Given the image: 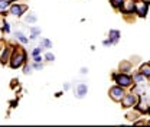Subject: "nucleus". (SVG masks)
Masks as SVG:
<instances>
[{"label":"nucleus","instance_id":"1","mask_svg":"<svg viewBox=\"0 0 150 127\" xmlns=\"http://www.w3.org/2000/svg\"><path fill=\"white\" fill-rule=\"evenodd\" d=\"M112 79H114L118 85H121V87H124V88L130 87L131 84L134 82L131 75H129V74H126V72H121V71H120V74H112Z\"/></svg>","mask_w":150,"mask_h":127},{"label":"nucleus","instance_id":"2","mask_svg":"<svg viewBox=\"0 0 150 127\" xmlns=\"http://www.w3.org/2000/svg\"><path fill=\"white\" fill-rule=\"evenodd\" d=\"M25 61H26L25 51H23V49H18V51H15L13 55L10 56V67H12V68H19V67L23 65Z\"/></svg>","mask_w":150,"mask_h":127},{"label":"nucleus","instance_id":"3","mask_svg":"<svg viewBox=\"0 0 150 127\" xmlns=\"http://www.w3.org/2000/svg\"><path fill=\"white\" fill-rule=\"evenodd\" d=\"M139 104V98H137V94L130 92V94H126L121 100V106L124 109H130V107H136Z\"/></svg>","mask_w":150,"mask_h":127},{"label":"nucleus","instance_id":"4","mask_svg":"<svg viewBox=\"0 0 150 127\" xmlns=\"http://www.w3.org/2000/svg\"><path fill=\"white\" fill-rule=\"evenodd\" d=\"M108 94H110V98L114 100V101H121L123 100V97L126 95V91H124V87H121V85H114L110 88L108 91Z\"/></svg>","mask_w":150,"mask_h":127},{"label":"nucleus","instance_id":"5","mask_svg":"<svg viewBox=\"0 0 150 127\" xmlns=\"http://www.w3.org/2000/svg\"><path fill=\"white\" fill-rule=\"evenodd\" d=\"M136 6H137V3L134 0H124V3L120 7V10L124 15H131V13H136Z\"/></svg>","mask_w":150,"mask_h":127},{"label":"nucleus","instance_id":"6","mask_svg":"<svg viewBox=\"0 0 150 127\" xmlns=\"http://www.w3.org/2000/svg\"><path fill=\"white\" fill-rule=\"evenodd\" d=\"M88 92V87L85 82H78L76 87H75V97L76 98H84Z\"/></svg>","mask_w":150,"mask_h":127},{"label":"nucleus","instance_id":"7","mask_svg":"<svg viewBox=\"0 0 150 127\" xmlns=\"http://www.w3.org/2000/svg\"><path fill=\"white\" fill-rule=\"evenodd\" d=\"M147 4H149V3H146V1L137 3V6H136V13H137L140 18H143V16L147 15Z\"/></svg>","mask_w":150,"mask_h":127},{"label":"nucleus","instance_id":"8","mask_svg":"<svg viewBox=\"0 0 150 127\" xmlns=\"http://www.w3.org/2000/svg\"><path fill=\"white\" fill-rule=\"evenodd\" d=\"M28 7L26 6H20V4H12L10 6V13L15 15V16H20Z\"/></svg>","mask_w":150,"mask_h":127},{"label":"nucleus","instance_id":"9","mask_svg":"<svg viewBox=\"0 0 150 127\" xmlns=\"http://www.w3.org/2000/svg\"><path fill=\"white\" fill-rule=\"evenodd\" d=\"M133 81L139 85H144L146 84V77L142 72H134L133 74Z\"/></svg>","mask_w":150,"mask_h":127},{"label":"nucleus","instance_id":"10","mask_svg":"<svg viewBox=\"0 0 150 127\" xmlns=\"http://www.w3.org/2000/svg\"><path fill=\"white\" fill-rule=\"evenodd\" d=\"M120 36H121V33H120V31H115V29H111L110 32H108V39L112 42V45L114 43H117L118 40H120Z\"/></svg>","mask_w":150,"mask_h":127},{"label":"nucleus","instance_id":"11","mask_svg":"<svg viewBox=\"0 0 150 127\" xmlns=\"http://www.w3.org/2000/svg\"><path fill=\"white\" fill-rule=\"evenodd\" d=\"M10 54H12V48H6L3 51V55H1V64L4 65L7 61H10Z\"/></svg>","mask_w":150,"mask_h":127},{"label":"nucleus","instance_id":"12","mask_svg":"<svg viewBox=\"0 0 150 127\" xmlns=\"http://www.w3.org/2000/svg\"><path fill=\"white\" fill-rule=\"evenodd\" d=\"M140 72L143 74L146 78H150V64H143L140 67Z\"/></svg>","mask_w":150,"mask_h":127},{"label":"nucleus","instance_id":"13","mask_svg":"<svg viewBox=\"0 0 150 127\" xmlns=\"http://www.w3.org/2000/svg\"><path fill=\"white\" fill-rule=\"evenodd\" d=\"M120 70H121L123 72H127V71H131V64H130V62H127V61L121 62V64H120Z\"/></svg>","mask_w":150,"mask_h":127},{"label":"nucleus","instance_id":"14","mask_svg":"<svg viewBox=\"0 0 150 127\" xmlns=\"http://www.w3.org/2000/svg\"><path fill=\"white\" fill-rule=\"evenodd\" d=\"M110 3H111L112 7H115V9H120V7L123 6L124 0H110Z\"/></svg>","mask_w":150,"mask_h":127},{"label":"nucleus","instance_id":"15","mask_svg":"<svg viewBox=\"0 0 150 127\" xmlns=\"http://www.w3.org/2000/svg\"><path fill=\"white\" fill-rule=\"evenodd\" d=\"M16 36H18V39L20 40V42H22V43H28V42H29V39L25 36L22 32H16Z\"/></svg>","mask_w":150,"mask_h":127},{"label":"nucleus","instance_id":"16","mask_svg":"<svg viewBox=\"0 0 150 127\" xmlns=\"http://www.w3.org/2000/svg\"><path fill=\"white\" fill-rule=\"evenodd\" d=\"M40 45L43 48H52V42L48 40V39H40Z\"/></svg>","mask_w":150,"mask_h":127},{"label":"nucleus","instance_id":"17","mask_svg":"<svg viewBox=\"0 0 150 127\" xmlns=\"http://www.w3.org/2000/svg\"><path fill=\"white\" fill-rule=\"evenodd\" d=\"M42 51H43V46L40 45V46H38V48H35V49L32 51V55H33V56H36V55H39Z\"/></svg>","mask_w":150,"mask_h":127},{"label":"nucleus","instance_id":"18","mask_svg":"<svg viewBox=\"0 0 150 127\" xmlns=\"http://www.w3.org/2000/svg\"><path fill=\"white\" fill-rule=\"evenodd\" d=\"M26 22H28V23H35V22H36V16H35V15H29V16L26 18Z\"/></svg>","mask_w":150,"mask_h":127},{"label":"nucleus","instance_id":"19","mask_svg":"<svg viewBox=\"0 0 150 127\" xmlns=\"http://www.w3.org/2000/svg\"><path fill=\"white\" fill-rule=\"evenodd\" d=\"M45 59L51 62V61H54V59H55V55H54V54H51V52H48V54L45 55Z\"/></svg>","mask_w":150,"mask_h":127},{"label":"nucleus","instance_id":"20","mask_svg":"<svg viewBox=\"0 0 150 127\" xmlns=\"http://www.w3.org/2000/svg\"><path fill=\"white\" fill-rule=\"evenodd\" d=\"M7 4H9V1H6V0H0V9H6Z\"/></svg>","mask_w":150,"mask_h":127},{"label":"nucleus","instance_id":"21","mask_svg":"<svg viewBox=\"0 0 150 127\" xmlns=\"http://www.w3.org/2000/svg\"><path fill=\"white\" fill-rule=\"evenodd\" d=\"M30 32H32L33 35H39V33H40V29H39V28H32Z\"/></svg>","mask_w":150,"mask_h":127},{"label":"nucleus","instance_id":"22","mask_svg":"<svg viewBox=\"0 0 150 127\" xmlns=\"http://www.w3.org/2000/svg\"><path fill=\"white\" fill-rule=\"evenodd\" d=\"M25 75H28V74H32V68L30 67H25V71H23Z\"/></svg>","mask_w":150,"mask_h":127},{"label":"nucleus","instance_id":"23","mask_svg":"<svg viewBox=\"0 0 150 127\" xmlns=\"http://www.w3.org/2000/svg\"><path fill=\"white\" fill-rule=\"evenodd\" d=\"M3 25H4V26H3V29H4L6 32H10V26H9V23H7V22H4Z\"/></svg>","mask_w":150,"mask_h":127},{"label":"nucleus","instance_id":"24","mask_svg":"<svg viewBox=\"0 0 150 127\" xmlns=\"http://www.w3.org/2000/svg\"><path fill=\"white\" fill-rule=\"evenodd\" d=\"M103 45H104V46H110V45H112V42L110 40V39H107V40L103 42Z\"/></svg>","mask_w":150,"mask_h":127},{"label":"nucleus","instance_id":"25","mask_svg":"<svg viewBox=\"0 0 150 127\" xmlns=\"http://www.w3.org/2000/svg\"><path fill=\"white\" fill-rule=\"evenodd\" d=\"M33 61H35V62H40V61H42V56H39V55L33 56Z\"/></svg>","mask_w":150,"mask_h":127},{"label":"nucleus","instance_id":"26","mask_svg":"<svg viewBox=\"0 0 150 127\" xmlns=\"http://www.w3.org/2000/svg\"><path fill=\"white\" fill-rule=\"evenodd\" d=\"M87 72H88V68H81V74L82 75H85Z\"/></svg>","mask_w":150,"mask_h":127},{"label":"nucleus","instance_id":"27","mask_svg":"<svg viewBox=\"0 0 150 127\" xmlns=\"http://www.w3.org/2000/svg\"><path fill=\"white\" fill-rule=\"evenodd\" d=\"M142 1H146V3H150V0H142Z\"/></svg>","mask_w":150,"mask_h":127},{"label":"nucleus","instance_id":"28","mask_svg":"<svg viewBox=\"0 0 150 127\" xmlns=\"http://www.w3.org/2000/svg\"><path fill=\"white\" fill-rule=\"evenodd\" d=\"M6 1H9V3H10V1H15V0H6Z\"/></svg>","mask_w":150,"mask_h":127},{"label":"nucleus","instance_id":"29","mask_svg":"<svg viewBox=\"0 0 150 127\" xmlns=\"http://www.w3.org/2000/svg\"><path fill=\"white\" fill-rule=\"evenodd\" d=\"M147 113H149V114H150V107H149V109H147Z\"/></svg>","mask_w":150,"mask_h":127},{"label":"nucleus","instance_id":"30","mask_svg":"<svg viewBox=\"0 0 150 127\" xmlns=\"http://www.w3.org/2000/svg\"><path fill=\"white\" fill-rule=\"evenodd\" d=\"M0 49H1V45H0Z\"/></svg>","mask_w":150,"mask_h":127}]
</instances>
